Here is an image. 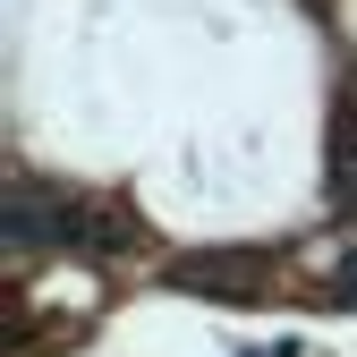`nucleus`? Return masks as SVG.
<instances>
[{"instance_id": "nucleus-1", "label": "nucleus", "mask_w": 357, "mask_h": 357, "mask_svg": "<svg viewBox=\"0 0 357 357\" xmlns=\"http://www.w3.org/2000/svg\"><path fill=\"white\" fill-rule=\"evenodd\" d=\"M332 196L357 204V85H349V102H340V119H332Z\"/></svg>"}]
</instances>
